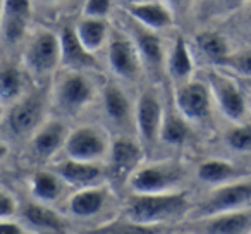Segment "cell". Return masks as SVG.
I'll return each instance as SVG.
<instances>
[{"label": "cell", "mask_w": 251, "mask_h": 234, "mask_svg": "<svg viewBox=\"0 0 251 234\" xmlns=\"http://www.w3.org/2000/svg\"><path fill=\"white\" fill-rule=\"evenodd\" d=\"M196 196L191 189L176 193H126L122 198V213L129 220L148 227L176 229L189 219Z\"/></svg>", "instance_id": "1"}, {"label": "cell", "mask_w": 251, "mask_h": 234, "mask_svg": "<svg viewBox=\"0 0 251 234\" xmlns=\"http://www.w3.org/2000/svg\"><path fill=\"white\" fill-rule=\"evenodd\" d=\"M60 210L74 226L84 224L83 231H91L121 215L122 196L108 182L83 189H74L67 196Z\"/></svg>", "instance_id": "2"}, {"label": "cell", "mask_w": 251, "mask_h": 234, "mask_svg": "<svg viewBox=\"0 0 251 234\" xmlns=\"http://www.w3.org/2000/svg\"><path fill=\"white\" fill-rule=\"evenodd\" d=\"M195 171L179 158H162V160L145 162L133 174L126 193H176L191 189V179Z\"/></svg>", "instance_id": "3"}, {"label": "cell", "mask_w": 251, "mask_h": 234, "mask_svg": "<svg viewBox=\"0 0 251 234\" xmlns=\"http://www.w3.org/2000/svg\"><path fill=\"white\" fill-rule=\"evenodd\" d=\"M251 208V176L219 186V188L206 189L205 195L196 198L189 219L217 215L226 212H241Z\"/></svg>", "instance_id": "4"}, {"label": "cell", "mask_w": 251, "mask_h": 234, "mask_svg": "<svg viewBox=\"0 0 251 234\" xmlns=\"http://www.w3.org/2000/svg\"><path fill=\"white\" fill-rule=\"evenodd\" d=\"M145 148L138 138L115 136L107 160L108 184L124 198L133 174L145 164Z\"/></svg>", "instance_id": "5"}, {"label": "cell", "mask_w": 251, "mask_h": 234, "mask_svg": "<svg viewBox=\"0 0 251 234\" xmlns=\"http://www.w3.org/2000/svg\"><path fill=\"white\" fill-rule=\"evenodd\" d=\"M18 220L31 234H76L74 224L64 215L62 210L21 196Z\"/></svg>", "instance_id": "6"}, {"label": "cell", "mask_w": 251, "mask_h": 234, "mask_svg": "<svg viewBox=\"0 0 251 234\" xmlns=\"http://www.w3.org/2000/svg\"><path fill=\"white\" fill-rule=\"evenodd\" d=\"M112 141L97 126L84 124L73 130L67 136L64 154L67 158L81 162H91V164H107L110 155Z\"/></svg>", "instance_id": "7"}, {"label": "cell", "mask_w": 251, "mask_h": 234, "mask_svg": "<svg viewBox=\"0 0 251 234\" xmlns=\"http://www.w3.org/2000/svg\"><path fill=\"white\" fill-rule=\"evenodd\" d=\"M47 97L43 91H31L5 108V126L12 136H33L43 124Z\"/></svg>", "instance_id": "8"}, {"label": "cell", "mask_w": 251, "mask_h": 234, "mask_svg": "<svg viewBox=\"0 0 251 234\" xmlns=\"http://www.w3.org/2000/svg\"><path fill=\"white\" fill-rule=\"evenodd\" d=\"M134 108H136V138L143 145L145 152H148L160 141V131L165 115L164 104L153 88H147L140 93Z\"/></svg>", "instance_id": "9"}, {"label": "cell", "mask_w": 251, "mask_h": 234, "mask_svg": "<svg viewBox=\"0 0 251 234\" xmlns=\"http://www.w3.org/2000/svg\"><path fill=\"white\" fill-rule=\"evenodd\" d=\"M206 83L210 86L213 100L217 102L219 108L227 119L234 124L246 123L248 114H250L248 97L237 86L236 81L219 71H210Z\"/></svg>", "instance_id": "10"}, {"label": "cell", "mask_w": 251, "mask_h": 234, "mask_svg": "<svg viewBox=\"0 0 251 234\" xmlns=\"http://www.w3.org/2000/svg\"><path fill=\"white\" fill-rule=\"evenodd\" d=\"M174 231L182 234H251V208L188 219Z\"/></svg>", "instance_id": "11"}, {"label": "cell", "mask_w": 251, "mask_h": 234, "mask_svg": "<svg viewBox=\"0 0 251 234\" xmlns=\"http://www.w3.org/2000/svg\"><path fill=\"white\" fill-rule=\"evenodd\" d=\"M93 84L81 71L64 73L53 88V102L62 114H76L93 100Z\"/></svg>", "instance_id": "12"}, {"label": "cell", "mask_w": 251, "mask_h": 234, "mask_svg": "<svg viewBox=\"0 0 251 234\" xmlns=\"http://www.w3.org/2000/svg\"><path fill=\"white\" fill-rule=\"evenodd\" d=\"M212 91L208 83L189 79L177 84L174 95L176 108L188 123H205L212 115Z\"/></svg>", "instance_id": "13"}, {"label": "cell", "mask_w": 251, "mask_h": 234, "mask_svg": "<svg viewBox=\"0 0 251 234\" xmlns=\"http://www.w3.org/2000/svg\"><path fill=\"white\" fill-rule=\"evenodd\" d=\"M25 66L36 76L50 74L60 64V40L50 31H40L29 40L25 53Z\"/></svg>", "instance_id": "14"}, {"label": "cell", "mask_w": 251, "mask_h": 234, "mask_svg": "<svg viewBox=\"0 0 251 234\" xmlns=\"http://www.w3.org/2000/svg\"><path fill=\"white\" fill-rule=\"evenodd\" d=\"M28 196L35 202L45 203V205L55 207L60 210L67 196L73 193V189L66 184L62 178L53 171L52 167L36 169L29 174L26 182Z\"/></svg>", "instance_id": "15"}, {"label": "cell", "mask_w": 251, "mask_h": 234, "mask_svg": "<svg viewBox=\"0 0 251 234\" xmlns=\"http://www.w3.org/2000/svg\"><path fill=\"white\" fill-rule=\"evenodd\" d=\"M107 59L112 73L122 81H136L145 69L131 36H124L121 33H114L108 42Z\"/></svg>", "instance_id": "16"}, {"label": "cell", "mask_w": 251, "mask_h": 234, "mask_svg": "<svg viewBox=\"0 0 251 234\" xmlns=\"http://www.w3.org/2000/svg\"><path fill=\"white\" fill-rule=\"evenodd\" d=\"M52 169L66 181L71 189H83L90 186L107 184V164H91V162L60 158L52 164Z\"/></svg>", "instance_id": "17"}, {"label": "cell", "mask_w": 251, "mask_h": 234, "mask_svg": "<svg viewBox=\"0 0 251 234\" xmlns=\"http://www.w3.org/2000/svg\"><path fill=\"white\" fill-rule=\"evenodd\" d=\"M101 102L108 123L117 130L124 131L126 136H129L126 131L133 126L136 130V108H133V104L122 91V88L112 81L107 83L101 88Z\"/></svg>", "instance_id": "18"}, {"label": "cell", "mask_w": 251, "mask_h": 234, "mask_svg": "<svg viewBox=\"0 0 251 234\" xmlns=\"http://www.w3.org/2000/svg\"><path fill=\"white\" fill-rule=\"evenodd\" d=\"M193 171H195V179L206 189L219 188L251 176V171L226 158H206L196 164Z\"/></svg>", "instance_id": "19"}, {"label": "cell", "mask_w": 251, "mask_h": 234, "mask_svg": "<svg viewBox=\"0 0 251 234\" xmlns=\"http://www.w3.org/2000/svg\"><path fill=\"white\" fill-rule=\"evenodd\" d=\"M71 131H67V126L64 121L52 119L45 121L31 136V152L38 160H52L60 150L64 152L67 136Z\"/></svg>", "instance_id": "20"}, {"label": "cell", "mask_w": 251, "mask_h": 234, "mask_svg": "<svg viewBox=\"0 0 251 234\" xmlns=\"http://www.w3.org/2000/svg\"><path fill=\"white\" fill-rule=\"evenodd\" d=\"M60 40V66L69 71H86L97 67L95 53L88 52L79 42L76 26H64L59 35Z\"/></svg>", "instance_id": "21"}, {"label": "cell", "mask_w": 251, "mask_h": 234, "mask_svg": "<svg viewBox=\"0 0 251 234\" xmlns=\"http://www.w3.org/2000/svg\"><path fill=\"white\" fill-rule=\"evenodd\" d=\"M131 40L136 45V50L140 53L145 69H148L151 74L158 76L165 67V55L160 38L151 29L145 28L141 25H134L131 28Z\"/></svg>", "instance_id": "22"}, {"label": "cell", "mask_w": 251, "mask_h": 234, "mask_svg": "<svg viewBox=\"0 0 251 234\" xmlns=\"http://www.w3.org/2000/svg\"><path fill=\"white\" fill-rule=\"evenodd\" d=\"M29 0H4V38L16 43L25 36L26 25L29 21Z\"/></svg>", "instance_id": "23"}, {"label": "cell", "mask_w": 251, "mask_h": 234, "mask_svg": "<svg viewBox=\"0 0 251 234\" xmlns=\"http://www.w3.org/2000/svg\"><path fill=\"white\" fill-rule=\"evenodd\" d=\"M126 11L133 19L140 21L141 26L148 29H162L172 25V16L164 5L160 4H150V2H143V4H133L126 5Z\"/></svg>", "instance_id": "24"}, {"label": "cell", "mask_w": 251, "mask_h": 234, "mask_svg": "<svg viewBox=\"0 0 251 234\" xmlns=\"http://www.w3.org/2000/svg\"><path fill=\"white\" fill-rule=\"evenodd\" d=\"M193 59L189 47L182 36H177L167 57V73L177 84L191 79L193 74Z\"/></svg>", "instance_id": "25"}, {"label": "cell", "mask_w": 251, "mask_h": 234, "mask_svg": "<svg viewBox=\"0 0 251 234\" xmlns=\"http://www.w3.org/2000/svg\"><path fill=\"white\" fill-rule=\"evenodd\" d=\"M174 229L165 227H148L129 220L124 213L112 219L110 222L103 224L100 227H95L91 231H81L77 234H171Z\"/></svg>", "instance_id": "26"}, {"label": "cell", "mask_w": 251, "mask_h": 234, "mask_svg": "<svg viewBox=\"0 0 251 234\" xmlns=\"http://www.w3.org/2000/svg\"><path fill=\"white\" fill-rule=\"evenodd\" d=\"M191 128L189 123L181 115V112L176 110H165L164 124L160 131V141L171 147H182L189 140Z\"/></svg>", "instance_id": "27"}, {"label": "cell", "mask_w": 251, "mask_h": 234, "mask_svg": "<svg viewBox=\"0 0 251 234\" xmlns=\"http://www.w3.org/2000/svg\"><path fill=\"white\" fill-rule=\"evenodd\" d=\"M76 33L84 49L88 52L95 53L97 50H100L103 47L108 35V26L103 19L86 18L76 25Z\"/></svg>", "instance_id": "28"}, {"label": "cell", "mask_w": 251, "mask_h": 234, "mask_svg": "<svg viewBox=\"0 0 251 234\" xmlns=\"http://www.w3.org/2000/svg\"><path fill=\"white\" fill-rule=\"evenodd\" d=\"M23 95V74L12 64L2 67V76H0V100L4 108L11 107L12 104L19 100Z\"/></svg>", "instance_id": "29"}, {"label": "cell", "mask_w": 251, "mask_h": 234, "mask_svg": "<svg viewBox=\"0 0 251 234\" xmlns=\"http://www.w3.org/2000/svg\"><path fill=\"white\" fill-rule=\"evenodd\" d=\"M196 47H198L200 52H201L210 62L215 64V66H220V64L224 62V59L230 53L226 38H224L222 35H219V33H213V31L200 33V35L196 36Z\"/></svg>", "instance_id": "30"}, {"label": "cell", "mask_w": 251, "mask_h": 234, "mask_svg": "<svg viewBox=\"0 0 251 234\" xmlns=\"http://www.w3.org/2000/svg\"><path fill=\"white\" fill-rule=\"evenodd\" d=\"M224 141L232 152L251 154V121L230 126L224 134Z\"/></svg>", "instance_id": "31"}, {"label": "cell", "mask_w": 251, "mask_h": 234, "mask_svg": "<svg viewBox=\"0 0 251 234\" xmlns=\"http://www.w3.org/2000/svg\"><path fill=\"white\" fill-rule=\"evenodd\" d=\"M219 67L230 71L234 74H239V76H243V79L251 78V47L230 52Z\"/></svg>", "instance_id": "32"}, {"label": "cell", "mask_w": 251, "mask_h": 234, "mask_svg": "<svg viewBox=\"0 0 251 234\" xmlns=\"http://www.w3.org/2000/svg\"><path fill=\"white\" fill-rule=\"evenodd\" d=\"M21 208V196L9 186L0 188V220H16Z\"/></svg>", "instance_id": "33"}, {"label": "cell", "mask_w": 251, "mask_h": 234, "mask_svg": "<svg viewBox=\"0 0 251 234\" xmlns=\"http://www.w3.org/2000/svg\"><path fill=\"white\" fill-rule=\"evenodd\" d=\"M110 9V0H88L86 7H84V14L88 18H97L101 19Z\"/></svg>", "instance_id": "34"}, {"label": "cell", "mask_w": 251, "mask_h": 234, "mask_svg": "<svg viewBox=\"0 0 251 234\" xmlns=\"http://www.w3.org/2000/svg\"><path fill=\"white\" fill-rule=\"evenodd\" d=\"M244 84H246V88L250 90V93L248 95H251V78H246V79H244Z\"/></svg>", "instance_id": "35"}, {"label": "cell", "mask_w": 251, "mask_h": 234, "mask_svg": "<svg viewBox=\"0 0 251 234\" xmlns=\"http://www.w3.org/2000/svg\"><path fill=\"white\" fill-rule=\"evenodd\" d=\"M129 5H133V4H143V0H126Z\"/></svg>", "instance_id": "36"}, {"label": "cell", "mask_w": 251, "mask_h": 234, "mask_svg": "<svg viewBox=\"0 0 251 234\" xmlns=\"http://www.w3.org/2000/svg\"><path fill=\"white\" fill-rule=\"evenodd\" d=\"M169 2H172V4H184L188 0H169Z\"/></svg>", "instance_id": "37"}, {"label": "cell", "mask_w": 251, "mask_h": 234, "mask_svg": "<svg viewBox=\"0 0 251 234\" xmlns=\"http://www.w3.org/2000/svg\"><path fill=\"white\" fill-rule=\"evenodd\" d=\"M248 107H250V114H251V95H248Z\"/></svg>", "instance_id": "38"}, {"label": "cell", "mask_w": 251, "mask_h": 234, "mask_svg": "<svg viewBox=\"0 0 251 234\" xmlns=\"http://www.w3.org/2000/svg\"><path fill=\"white\" fill-rule=\"evenodd\" d=\"M171 234H182V233H177V231H172Z\"/></svg>", "instance_id": "39"}]
</instances>
